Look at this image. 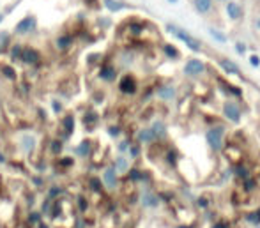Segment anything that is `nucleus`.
Instances as JSON below:
<instances>
[{
  "mask_svg": "<svg viewBox=\"0 0 260 228\" xmlns=\"http://www.w3.org/2000/svg\"><path fill=\"white\" fill-rule=\"evenodd\" d=\"M38 30V18L34 14H27L23 16L16 25H14V36L18 38H25V36H30Z\"/></svg>",
  "mask_w": 260,
  "mask_h": 228,
  "instance_id": "nucleus-1",
  "label": "nucleus"
},
{
  "mask_svg": "<svg viewBox=\"0 0 260 228\" xmlns=\"http://www.w3.org/2000/svg\"><path fill=\"white\" fill-rule=\"evenodd\" d=\"M167 30H168V32H172V34H174L177 39H181V41L184 43V45L188 46L189 50H193V51H200V48H202V45H200L199 39H195V38H193V36H189L188 32L182 30V28H179V27H175V25L168 23V25H167Z\"/></svg>",
  "mask_w": 260,
  "mask_h": 228,
  "instance_id": "nucleus-2",
  "label": "nucleus"
},
{
  "mask_svg": "<svg viewBox=\"0 0 260 228\" xmlns=\"http://www.w3.org/2000/svg\"><path fill=\"white\" fill-rule=\"evenodd\" d=\"M36 145H38V138H36L34 133H27L25 131V133L18 135V147H20L25 156H32L36 150Z\"/></svg>",
  "mask_w": 260,
  "mask_h": 228,
  "instance_id": "nucleus-3",
  "label": "nucleus"
},
{
  "mask_svg": "<svg viewBox=\"0 0 260 228\" xmlns=\"http://www.w3.org/2000/svg\"><path fill=\"white\" fill-rule=\"evenodd\" d=\"M75 45V36L69 34V32H62V34H57L53 38V48L58 51V53H66L69 51Z\"/></svg>",
  "mask_w": 260,
  "mask_h": 228,
  "instance_id": "nucleus-4",
  "label": "nucleus"
},
{
  "mask_svg": "<svg viewBox=\"0 0 260 228\" xmlns=\"http://www.w3.org/2000/svg\"><path fill=\"white\" fill-rule=\"evenodd\" d=\"M20 62H21V64H25V66H38L39 62H41V53H39L38 48H34V46H25L23 45Z\"/></svg>",
  "mask_w": 260,
  "mask_h": 228,
  "instance_id": "nucleus-5",
  "label": "nucleus"
},
{
  "mask_svg": "<svg viewBox=\"0 0 260 228\" xmlns=\"http://www.w3.org/2000/svg\"><path fill=\"white\" fill-rule=\"evenodd\" d=\"M223 135H225V127L218 126V127H212V129L207 131L206 138L207 143L212 150H219L223 147Z\"/></svg>",
  "mask_w": 260,
  "mask_h": 228,
  "instance_id": "nucleus-6",
  "label": "nucleus"
},
{
  "mask_svg": "<svg viewBox=\"0 0 260 228\" xmlns=\"http://www.w3.org/2000/svg\"><path fill=\"white\" fill-rule=\"evenodd\" d=\"M101 182H103V186L106 189H110V191L117 189V186H119V174L115 172V168L106 167L103 170V174H101Z\"/></svg>",
  "mask_w": 260,
  "mask_h": 228,
  "instance_id": "nucleus-7",
  "label": "nucleus"
},
{
  "mask_svg": "<svg viewBox=\"0 0 260 228\" xmlns=\"http://www.w3.org/2000/svg\"><path fill=\"white\" fill-rule=\"evenodd\" d=\"M119 90L122 92V94H126V95H133V94H137V90H138V83H137V80H135V76H131V75H124L122 78L119 80Z\"/></svg>",
  "mask_w": 260,
  "mask_h": 228,
  "instance_id": "nucleus-8",
  "label": "nucleus"
},
{
  "mask_svg": "<svg viewBox=\"0 0 260 228\" xmlns=\"http://www.w3.org/2000/svg\"><path fill=\"white\" fill-rule=\"evenodd\" d=\"M206 71V66H204L202 60L199 58H193V60H188V64L184 66V73L189 76H199Z\"/></svg>",
  "mask_w": 260,
  "mask_h": 228,
  "instance_id": "nucleus-9",
  "label": "nucleus"
},
{
  "mask_svg": "<svg viewBox=\"0 0 260 228\" xmlns=\"http://www.w3.org/2000/svg\"><path fill=\"white\" fill-rule=\"evenodd\" d=\"M98 76H100V80H103V82L112 83V82H115V80H117V69L113 68L112 64H103L100 68Z\"/></svg>",
  "mask_w": 260,
  "mask_h": 228,
  "instance_id": "nucleus-10",
  "label": "nucleus"
},
{
  "mask_svg": "<svg viewBox=\"0 0 260 228\" xmlns=\"http://www.w3.org/2000/svg\"><path fill=\"white\" fill-rule=\"evenodd\" d=\"M193 7H195V11L199 14H202V16H207V14L212 13V9H214V0H191Z\"/></svg>",
  "mask_w": 260,
  "mask_h": 228,
  "instance_id": "nucleus-11",
  "label": "nucleus"
},
{
  "mask_svg": "<svg viewBox=\"0 0 260 228\" xmlns=\"http://www.w3.org/2000/svg\"><path fill=\"white\" fill-rule=\"evenodd\" d=\"M223 113H225L226 119L232 120V122H239L241 120V110L236 106V103H225V105H223Z\"/></svg>",
  "mask_w": 260,
  "mask_h": 228,
  "instance_id": "nucleus-12",
  "label": "nucleus"
},
{
  "mask_svg": "<svg viewBox=\"0 0 260 228\" xmlns=\"http://www.w3.org/2000/svg\"><path fill=\"white\" fill-rule=\"evenodd\" d=\"M226 14H229L230 20H241L243 18V7H241L239 2H236V0H229L226 2Z\"/></svg>",
  "mask_w": 260,
  "mask_h": 228,
  "instance_id": "nucleus-13",
  "label": "nucleus"
},
{
  "mask_svg": "<svg viewBox=\"0 0 260 228\" xmlns=\"http://www.w3.org/2000/svg\"><path fill=\"white\" fill-rule=\"evenodd\" d=\"M75 115L73 113H66L64 117H62V120H60V127H62V131H64L66 135H73V131H75Z\"/></svg>",
  "mask_w": 260,
  "mask_h": 228,
  "instance_id": "nucleus-14",
  "label": "nucleus"
},
{
  "mask_svg": "<svg viewBox=\"0 0 260 228\" xmlns=\"http://www.w3.org/2000/svg\"><path fill=\"white\" fill-rule=\"evenodd\" d=\"M112 167L115 168L117 174H126V172H129V161H127V157L119 156L115 159V163L112 165Z\"/></svg>",
  "mask_w": 260,
  "mask_h": 228,
  "instance_id": "nucleus-15",
  "label": "nucleus"
},
{
  "mask_svg": "<svg viewBox=\"0 0 260 228\" xmlns=\"http://www.w3.org/2000/svg\"><path fill=\"white\" fill-rule=\"evenodd\" d=\"M219 66H221V69H225L229 75H241L239 66L234 64V62L229 60V58H221V60H219Z\"/></svg>",
  "mask_w": 260,
  "mask_h": 228,
  "instance_id": "nucleus-16",
  "label": "nucleus"
},
{
  "mask_svg": "<svg viewBox=\"0 0 260 228\" xmlns=\"http://www.w3.org/2000/svg\"><path fill=\"white\" fill-rule=\"evenodd\" d=\"M142 205L144 207H157L159 205V200H157V197L156 194H152V193H149V191H145L144 194H142Z\"/></svg>",
  "mask_w": 260,
  "mask_h": 228,
  "instance_id": "nucleus-17",
  "label": "nucleus"
},
{
  "mask_svg": "<svg viewBox=\"0 0 260 228\" xmlns=\"http://www.w3.org/2000/svg\"><path fill=\"white\" fill-rule=\"evenodd\" d=\"M103 6L110 13H119V11H122L126 7V4L120 2V0H103Z\"/></svg>",
  "mask_w": 260,
  "mask_h": 228,
  "instance_id": "nucleus-18",
  "label": "nucleus"
},
{
  "mask_svg": "<svg viewBox=\"0 0 260 228\" xmlns=\"http://www.w3.org/2000/svg\"><path fill=\"white\" fill-rule=\"evenodd\" d=\"M21 50H23V45L21 43H13V45L9 46V57L13 62H20V57H21Z\"/></svg>",
  "mask_w": 260,
  "mask_h": 228,
  "instance_id": "nucleus-19",
  "label": "nucleus"
},
{
  "mask_svg": "<svg viewBox=\"0 0 260 228\" xmlns=\"http://www.w3.org/2000/svg\"><path fill=\"white\" fill-rule=\"evenodd\" d=\"M11 45H13V38H11V34L7 30H2L0 32V53L9 50Z\"/></svg>",
  "mask_w": 260,
  "mask_h": 228,
  "instance_id": "nucleus-20",
  "label": "nucleus"
},
{
  "mask_svg": "<svg viewBox=\"0 0 260 228\" xmlns=\"http://www.w3.org/2000/svg\"><path fill=\"white\" fill-rule=\"evenodd\" d=\"M90 150H92V145H90V142H82L75 149V152H76V156H78V157H89L90 156Z\"/></svg>",
  "mask_w": 260,
  "mask_h": 228,
  "instance_id": "nucleus-21",
  "label": "nucleus"
},
{
  "mask_svg": "<svg viewBox=\"0 0 260 228\" xmlns=\"http://www.w3.org/2000/svg\"><path fill=\"white\" fill-rule=\"evenodd\" d=\"M151 131H152V135H154V138H156V140L163 138L165 135H167V127H165V124L161 122V120H156V122L152 124V126H151Z\"/></svg>",
  "mask_w": 260,
  "mask_h": 228,
  "instance_id": "nucleus-22",
  "label": "nucleus"
},
{
  "mask_svg": "<svg viewBox=\"0 0 260 228\" xmlns=\"http://www.w3.org/2000/svg\"><path fill=\"white\" fill-rule=\"evenodd\" d=\"M157 95H159L161 99H165V101H170V99H174V95H175V89L170 85L159 87V89H157Z\"/></svg>",
  "mask_w": 260,
  "mask_h": 228,
  "instance_id": "nucleus-23",
  "label": "nucleus"
},
{
  "mask_svg": "<svg viewBox=\"0 0 260 228\" xmlns=\"http://www.w3.org/2000/svg\"><path fill=\"white\" fill-rule=\"evenodd\" d=\"M0 75L7 80H16V71L11 64H0Z\"/></svg>",
  "mask_w": 260,
  "mask_h": 228,
  "instance_id": "nucleus-24",
  "label": "nucleus"
},
{
  "mask_svg": "<svg viewBox=\"0 0 260 228\" xmlns=\"http://www.w3.org/2000/svg\"><path fill=\"white\" fill-rule=\"evenodd\" d=\"M137 138H138V142H142V143H151V142H154V140H156L151 129H140V131H138V135H137Z\"/></svg>",
  "mask_w": 260,
  "mask_h": 228,
  "instance_id": "nucleus-25",
  "label": "nucleus"
},
{
  "mask_svg": "<svg viewBox=\"0 0 260 228\" xmlns=\"http://www.w3.org/2000/svg\"><path fill=\"white\" fill-rule=\"evenodd\" d=\"M207 32H209V36H211V38L214 39L216 43H226V36L223 34V32L216 30V28H212V27H209Z\"/></svg>",
  "mask_w": 260,
  "mask_h": 228,
  "instance_id": "nucleus-26",
  "label": "nucleus"
},
{
  "mask_svg": "<svg viewBox=\"0 0 260 228\" xmlns=\"http://www.w3.org/2000/svg\"><path fill=\"white\" fill-rule=\"evenodd\" d=\"M163 51H165V55H167L168 58H177L179 57V51L175 50V48L172 46V45H165Z\"/></svg>",
  "mask_w": 260,
  "mask_h": 228,
  "instance_id": "nucleus-27",
  "label": "nucleus"
},
{
  "mask_svg": "<svg viewBox=\"0 0 260 228\" xmlns=\"http://www.w3.org/2000/svg\"><path fill=\"white\" fill-rule=\"evenodd\" d=\"M246 221L248 223H253V225H258L260 223V209L255 212H250V214H246Z\"/></svg>",
  "mask_w": 260,
  "mask_h": 228,
  "instance_id": "nucleus-28",
  "label": "nucleus"
},
{
  "mask_svg": "<svg viewBox=\"0 0 260 228\" xmlns=\"http://www.w3.org/2000/svg\"><path fill=\"white\" fill-rule=\"evenodd\" d=\"M236 175L237 177H241V179H248L250 177V172H248V168L246 167H236Z\"/></svg>",
  "mask_w": 260,
  "mask_h": 228,
  "instance_id": "nucleus-29",
  "label": "nucleus"
},
{
  "mask_svg": "<svg viewBox=\"0 0 260 228\" xmlns=\"http://www.w3.org/2000/svg\"><path fill=\"white\" fill-rule=\"evenodd\" d=\"M129 177L133 179V181H144V179H147L144 175V172H140V170H131L129 172Z\"/></svg>",
  "mask_w": 260,
  "mask_h": 228,
  "instance_id": "nucleus-30",
  "label": "nucleus"
},
{
  "mask_svg": "<svg viewBox=\"0 0 260 228\" xmlns=\"http://www.w3.org/2000/svg\"><path fill=\"white\" fill-rule=\"evenodd\" d=\"M83 122H85V126L90 127V124H96L98 122V115H96V113H89V115L85 113V119H83Z\"/></svg>",
  "mask_w": 260,
  "mask_h": 228,
  "instance_id": "nucleus-31",
  "label": "nucleus"
},
{
  "mask_svg": "<svg viewBox=\"0 0 260 228\" xmlns=\"http://www.w3.org/2000/svg\"><path fill=\"white\" fill-rule=\"evenodd\" d=\"M90 186H92V189L94 191H101V189H103V182H101V179H90Z\"/></svg>",
  "mask_w": 260,
  "mask_h": 228,
  "instance_id": "nucleus-32",
  "label": "nucleus"
},
{
  "mask_svg": "<svg viewBox=\"0 0 260 228\" xmlns=\"http://www.w3.org/2000/svg\"><path fill=\"white\" fill-rule=\"evenodd\" d=\"M83 4L87 6V9H98L100 7V0H83Z\"/></svg>",
  "mask_w": 260,
  "mask_h": 228,
  "instance_id": "nucleus-33",
  "label": "nucleus"
},
{
  "mask_svg": "<svg viewBox=\"0 0 260 228\" xmlns=\"http://www.w3.org/2000/svg\"><path fill=\"white\" fill-rule=\"evenodd\" d=\"M129 30H131V34H133V36H138L142 32V25L140 23H131Z\"/></svg>",
  "mask_w": 260,
  "mask_h": 228,
  "instance_id": "nucleus-34",
  "label": "nucleus"
},
{
  "mask_svg": "<svg viewBox=\"0 0 260 228\" xmlns=\"http://www.w3.org/2000/svg\"><path fill=\"white\" fill-rule=\"evenodd\" d=\"M255 186H257V182L253 181V179H244V187H246L248 191H251V189H255Z\"/></svg>",
  "mask_w": 260,
  "mask_h": 228,
  "instance_id": "nucleus-35",
  "label": "nucleus"
},
{
  "mask_svg": "<svg viewBox=\"0 0 260 228\" xmlns=\"http://www.w3.org/2000/svg\"><path fill=\"white\" fill-rule=\"evenodd\" d=\"M236 50L239 55H244L246 53V45H244V43H236Z\"/></svg>",
  "mask_w": 260,
  "mask_h": 228,
  "instance_id": "nucleus-36",
  "label": "nucleus"
},
{
  "mask_svg": "<svg viewBox=\"0 0 260 228\" xmlns=\"http://www.w3.org/2000/svg\"><path fill=\"white\" fill-rule=\"evenodd\" d=\"M250 64L253 66V68H258V66H260V58L257 57V55H251V57H250Z\"/></svg>",
  "mask_w": 260,
  "mask_h": 228,
  "instance_id": "nucleus-37",
  "label": "nucleus"
},
{
  "mask_svg": "<svg viewBox=\"0 0 260 228\" xmlns=\"http://www.w3.org/2000/svg\"><path fill=\"white\" fill-rule=\"evenodd\" d=\"M129 152H131V156H138V154H140V147H138V145H129Z\"/></svg>",
  "mask_w": 260,
  "mask_h": 228,
  "instance_id": "nucleus-38",
  "label": "nucleus"
},
{
  "mask_svg": "<svg viewBox=\"0 0 260 228\" xmlns=\"http://www.w3.org/2000/svg\"><path fill=\"white\" fill-rule=\"evenodd\" d=\"M126 150H129V142H122L119 145V152H126Z\"/></svg>",
  "mask_w": 260,
  "mask_h": 228,
  "instance_id": "nucleus-39",
  "label": "nucleus"
},
{
  "mask_svg": "<svg viewBox=\"0 0 260 228\" xmlns=\"http://www.w3.org/2000/svg\"><path fill=\"white\" fill-rule=\"evenodd\" d=\"M53 110H55V113H60V112H62L60 101H53Z\"/></svg>",
  "mask_w": 260,
  "mask_h": 228,
  "instance_id": "nucleus-40",
  "label": "nucleus"
},
{
  "mask_svg": "<svg viewBox=\"0 0 260 228\" xmlns=\"http://www.w3.org/2000/svg\"><path fill=\"white\" fill-rule=\"evenodd\" d=\"M199 205H200V207L206 209L207 205H209V200H207V198H200V200H199Z\"/></svg>",
  "mask_w": 260,
  "mask_h": 228,
  "instance_id": "nucleus-41",
  "label": "nucleus"
},
{
  "mask_svg": "<svg viewBox=\"0 0 260 228\" xmlns=\"http://www.w3.org/2000/svg\"><path fill=\"white\" fill-rule=\"evenodd\" d=\"M110 135L112 137H119V127H110Z\"/></svg>",
  "mask_w": 260,
  "mask_h": 228,
  "instance_id": "nucleus-42",
  "label": "nucleus"
},
{
  "mask_svg": "<svg viewBox=\"0 0 260 228\" xmlns=\"http://www.w3.org/2000/svg\"><path fill=\"white\" fill-rule=\"evenodd\" d=\"M168 163H170V165L175 163V154L174 152H168Z\"/></svg>",
  "mask_w": 260,
  "mask_h": 228,
  "instance_id": "nucleus-43",
  "label": "nucleus"
},
{
  "mask_svg": "<svg viewBox=\"0 0 260 228\" xmlns=\"http://www.w3.org/2000/svg\"><path fill=\"white\" fill-rule=\"evenodd\" d=\"M230 89V92H232V94H236V95H241V90L237 89V87H229Z\"/></svg>",
  "mask_w": 260,
  "mask_h": 228,
  "instance_id": "nucleus-44",
  "label": "nucleus"
},
{
  "mask_svg": "<svg viewBox=\"0 0 260 228\" xmlns=\"http://www.w3.org/2000/svg\"><path fill=\"white\" fill-rule=\"evenodd\" d=\"M212 228H230V226L226 225V223H223V221H221V223H216V225L212 226Z\"/></svg>",
  "mask_w": 260,
  "mask_h": 228,
  "instance_id": "nucleus-45",
  "label": "nucleus"
},
{
  "mask_svg": "<svg viewBox=\"0 0 260 228\" xmlns=\"http://www.w3.org/2000/svg\"><path fill=\"white\" fill-rule=\"evenodd\" d=\"M255 27H257V30H260V18H257V21H255Z\"/></svg>",
  "mask_w": 260,
  "mask_h": 228,
  "instance_id": "nucleus-46",
  "label": "nucleus"
},
{
  "mask_svg": "<svg viewBox=\"0 0 260 228\" xmlns=\"http://www.w3.org/2000/svg\"><path fill=\"white\" fill-rule=\"evenodd\" d=\"M4 18H6V14H4V13H0V23H2V21H4Z\"/></svg>",
  "mask_w": 260,
  "mask_h": 228,
  "instance_id": "nucleus-47",
  "label": "nucleus"
},
{
  "mask_svg": "<svg viewBox=\"0 0 260 228\" xmlns=\"http://www.w3.org/2000/svg\"><path fill=\"white\" fill-rule=\"evenodd\" d=\"M214 2H218V4H226L229 0H214Z\"/></svg>",
  "mask_w": 260,
  "mask_h": 228,
  "instance_id": "nucleus-48",
  "label": "nucleus"
},
{
  "mask_svg": "<svg viewBox=\"0 0 260 228\" xmlns=\"http://www.w3.org/2000/svg\"><path fill=\"white\" fill-rule=\"evenodd\" d=\"M167 2H168V4H177L179 0H167Z\"/></svg>",
  "mask_w": 260,
  "mask_h": 228,
  "instance_id": "nucleus-49",
  "label": "nucleus"
},
{
  "mask_svg": "<svg viewBox=\"0 0 260 228\" xmlns=\"http://www.w3.org/2000/svg\"><path fill=\"white\" fill-rule=\"evenodd\" d=\"M179 228H188V226H179Z\"/></svg>",
  "mask_w": 260,
  "mask_h": 228,
  "instance_id": "nucleus-50",
  "label": "nucleus"
},
{
  "mask_svg": "<svg viewBox=\"0 0 260 228\" xmlns=\"http://www.w3.org/2000/svg\"><path fill=\"white\" fill-rule=\"evenodd\" d=\"M258 228H260V226H258Z\"/></svg>",
  "mask_w": 260,
  "mask_h": 228,
  "instance_id": "nucleus-51",
  "label": "nucleus"
}]
</instances>
